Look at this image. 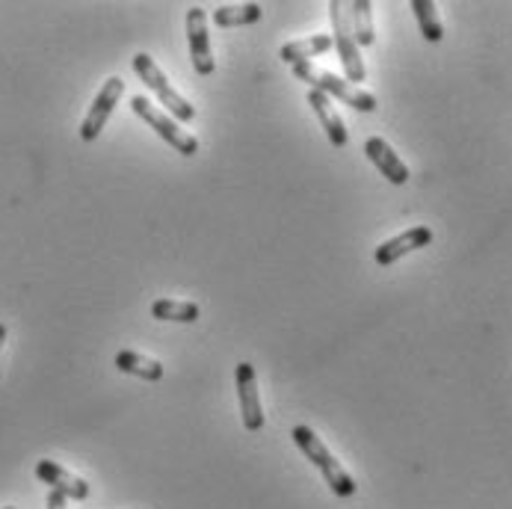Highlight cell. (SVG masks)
I'll return each mask as SVG.
<instances>
[{
    "label": "cell",
    "mask_w": 512,
    "mask_h": 509,
    "mask_svg": "<svg viewBox=\"0 0 512 509\" xmlns=\"http://www.w3.org/2000/svg\"><path fill=\"white\" fill-rule=\"evenodd\" d=\"M293 444L305 453V459L323 474V480L329 483V489L338 495V498H353L356 495V480L347 474V468L329 453V447L314 436V430L308 427H293Z\"/></svg>",
    "instance_id": "1"
},
{
    "label": "cell",
    "mask_w": 512,
    "mask_h": 509,
    "mask_svg": "<svg viewBox=\"0 0 512 509\" xmlns=\"http://www.w3.org/2000/svg\"><path fill=\"white\" fill-rule=\"evenodd\" d=\"M293 74H296V80L308 83L311 89H320L323 95H335L338 101H344L347 107H353V110H359V113H373V110H376V98H373L370 92L353 86L350 80H344V77H338V74L323 72V69H317V66H311V63L293 66Z\"/></svg>",
    "instance_id": "2"
},
{
    "label": "cell",
    "mask_w": 512,
    "mask_h": 509,
    "mask_svg": "<svg viewBox=\"0 0 512 509\" xmlns=\"http://www.w3.org/2000/svg\"><path fill=\"white\" fill-rule=\"evenodd\" d=\"M329 21H332V45L338 48V57H341L344 72H347V80H350L353 86H359L367 77V69L365 63H362L356 36H353L350 6L341 3V0H332V3H329Z\"/></svg>",
    "instance_id": "3"
},
{
    "label": "cell",
    "mask_w": 512,
    "mask_h": 509,
    "mask_svg": "<svg viewBox=\"0 0 512 509\" xmlns=\"http://www.w3.org/2000/svg\"><path fill=\"white\" fill-rule=\"evenodd\" d=\"M131 110H134V116H140L146 122L160 140H166L169 146L175 148V151H181L184 157H193L199 151V140L193 134H187L184 128H178V122L172 116H166L163 110H157L146 95H134L131 98Z\"/></svg>",
    "instance_id": "4"
},
{
    "label": "cell",
    "mask_w": 512,
    "mask_h": 509,
    "mask_svg": "<svg viewBox=\"0 0 512 509\" xmlns=\"http://www.w3.org/2000/svg\"><path fill=\"white\" fill-rule=\"evenodd\" d=\"M134 72L137 77L146 83L148 89L160 98V104H166V110L175 116V119H181V122H193L196 119V107L166 80V74L157 69V63L148 57V54H137L134 57Z\"/></svg>",
    "instance_id": "5"
},
{
    "label": "cell",
    "mask_w": 512,
    "mask_h": 509,
    "mask_svg": "<svg viewBox=\"0 0 512 509\" xmlns=\"http://www.w3.org/2000/svg\"><path fill=\"white\" fill-rule=\"evenodd\" d=\"M122 95H125V80H122V77L104 80L101 92L95 95V101H92V107H89L83 125H80V140H83V143L98 140V134L104 131V125H107V119L113 116V110H116V104H119Z\"/></svg>",
    "instance_id": "6"
},
{
    "label": "cell",
    "mask_w": 512,
    "mask_h": 509,
    "mask_svg": "<svg viewBox=\"0 0 512 509\" xmlns=\"http://www.w3.org/2000/svg\"><path fill=\"white\" fill-rule=\"evenodd\" d=\"M234 382H237L243 427H246L249 433H261V430H264V409H261V397H258V376H255V367L249 362L237 364Z\"/></svg>",
    "instance_id": "7"
},
{
    "label": "cell",
    "mask_w": 512,
    "mask_h": 509,
    "mask_svg": "<svg viewBox=\"0 0 512 509\" xmlns=\"http://www.w3.org/2000/svg\"><path fill=\"white\" fill-rule=\"evenodd\" d=\"M187 42H190V60L196 74L208 77L214 74V54H211V36H208V18L202 6H190L187 12Z\"/></svg>",
    "instance_id": "8"
},
{
    "label": "cell",
    "mask_w": 512,
    "mask_h": 509,
    "mask_svg": "<svg viewBox=\"0 0 512 509\" xmlns=\"http://www.w3.org/2000/svg\"><path fill=\"white\" fill-rule=\"evenodd\" d=\"M430 243H433V231H430L427 225H415V228H409V231H403V234L385 240V243L376 249L373 258H376L379 267H391V264H397L400 258H406V255H412V252H418V249H424V246H430Z\"/></svg>",
    "instance_id": "9"
},
{
    "label": "cell",
    "mask_w": 512,
    "mask_h": 509,
    "mask_svg": "<svg viewBox=\"0 0 512 509\" xmlns=\"http://www.w3.org/2000/svg\"><path fill=\"white\" fill-rule=\"evenodd\" d=\"M365 154L367 160L379 169V175H385L391 184H406L409 181V166L397 157V151L388 146L382 137H370L365 143Z\"/></svg>",
    "instance_id": "10"
},
{
    "label": "cell",
    "mask_w": 512,
    "mask_h": 509,
    "mask_svg": "<svg viewBox=\"0 0 512 509\" xmlns=\"http://www.w3.org/2000/svg\"><path fill=\"white\" fill-rule=\"evenodd\" d=\"M36 477H39L42 483H48L51 489L63 492V495L72 498V501H86V498H89V483L80 480V477H74V474H69L63 465H57V462H51V459H42V462L36 465Z\"/></svg>",
    "instance_id": "11"
},
{
    "label": "cell",
    "mask_w": 512,
    "mask_h": 509,
    "mask_svg": "<svg viewBox=\"0 0 512 509\" xmlns=\"http://www.w3.org/2000/svg\"><path fill=\"white\" fill-rule=\"evenodd\" d=\"M308 104H311V110L317 113V119H320V125H323L329 143L335 148H347L350 134H347V128H344V119H341L338 110L332 107L329 95H323L320 89H308Z\"/></svg>",
    "instance_id": "12"
},
{
    "label": "cell",
    "mask_w": 512,
    "mask_h": 509,
    "mask_svg": "<svg viewBox=\"0 0 512 509\" xmlns=\"http://www.w3.org/2000/svg\"><path fill=\"white\" fill-rule=\"evenodd\" d=\"M332 45V36L329 33H317V36H308V39H296V42H288L282 45L279 57L288 63V66H299V63H311V57H320L326 54Z\"/></svg>",
    "instance_id": "13"
},
{
    "label": "cell",
    "mask_w": 512,
    "mask_h": 509,
    "mask_svg": "<svg viewBox=\"0 0 512 509\" xmlns=\"http://www.w3.org/2000/svg\"><path fill=\"white\" fill-rule=\"evenodd\" d=\"M264 15V9L258 3H234V6H217L214 9V24L228 30V27H246V24H258Z\"/></svg>",
    "instance_id": "14"
},
{
    "label": "cell",
    "mask_w": 512,
    "mask_h": 509,
    "mask_svg": "<svg viewBox=\"0 0 512 509\" xmlns=\"http://www.w3.org/2000/svg\"><path fill=\"white\" fill-rule=\"evenodd\" d=\"M116 367H119L122 373L140 376V379H146V382H160V379H163V364L148 359V356H140V353H134V350L116 353Z\"/></svg>",
    "instance_id": "15"
},
{
    "label": "cell",
    "mask_w": 512,
    "mask_h": 509,
    "mask_svg": "<svg viewBox=\"0 0 512 509\" xmlns=\"http://www.w3.org/2000/svg\"><path fill=\"white\" fill-rule=\"evenodd\" d=\"M199 305L196 302H178V299H157L151 305V317L166 320V323H196L199 320Z\"/></svg>",
    "instance_id": "16"
},
{
    "label": "cell",
    "mask_w": 512,
    "mask_h": 509,
    "mask_svg": "<svg viewBox=\"0 0 512 509\" xmlns=\"http://www.w3.org/2000/svg\"><path fill=\"white\" fill-rule=\"evenodd\" d=\"M350 24H353V36H356V45L370 48L376 42V33H373V3L370 0H356L350 3Z\"/></svg>",
    "instance_id": "17"
},
{
    "label": "cell",
    "mask_w": 512,
    "mask_h": 509,
    "mask_svg": "<svg viewBox=\"0 0 512 509\" xmlns=\"http://www.w3.org/2000/svg\"><path fill=\"white\" fill-rule=\"evenodd\" d=\"M412 12L418 18L421 36L427 42H441L444 39V27H441V18L439 12H436V3L433 0H412Z\"/></svg>",
    "instance_id": "18"
},
{
    "label": "cell",
    "mask_w": 512,
    "mask_h": 509,
    "mask_svg": "<svg viewBox=\"0 0 512 509\" xmlns=\"http://www.w3.org/2000/svg\"><path fill=\"white\" fill-rule=\"evenodd\" d=\"M66 501H69V498H66L63 492H57V489L48 492V509H69L66 507Z\"/></svg>",
    "instance_id": "19"
},
{
    "label": "cell",
    "mask_w": 512,
    "mask_h": 509,
    "mask_svg": "<svg viewBox=\"0 0 512 509\" xmlns=\"http://www.w3.org/2000/svg\"><path fill=\"white\" fill-rule=\"evenodd\" d=\"M3 344H6V326L0 323V350H3Z\"/></svg>",
    "instance_id": "20"
},
{
    "label": "cell",
    "mask_w": 512,
    "mask_h": 509,
    "mask_svg": "<svg viewBox=\"0 0 512 509\" xmlns=\"http://www.w3.org/2000/svg\"><path fill=\"white\" fill-rule=\"evenodd\" d=\"M3 509H15V507H3Z\"/></svg>",
    "instance_id": "21"
}]
</instances>
